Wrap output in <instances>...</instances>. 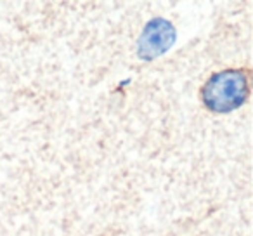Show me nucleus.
I'll return each mask as SVG.
<instances>
[{
  "mask_svg": "<svg viewBox=\"0 0 253 236\" xmlns=\"http://www.w3.org/2000/svg\"><path fill=\"white\" fill-rule=\"evenodd\" d=\"M248 95V77L243 70H225L211 75L201 89L207 108L218 113L236 109Z\"/></svg>",
  "mask_w": 253,
  "mask_h": 236,
  "instance_id": "nucleus-1",
  "label": "nucleus"
},
{
  "mask_svg": "<svg viewBox=\"0 0 253 236\" xmlns=\"http://www.w3.org/2000/svg\"><path fill=\"white\" fill-rule=\"evenodd\" d=\"M175 40V30L165 19H153L148 23L139 40V56L142 59H153V57L163 54Z\"/></svg>",
  "mask_w": 253,
  "mask_h": 236,
  "instance_id": "nucleus-2",
  "label": "nucleus"
}]
</instances>
